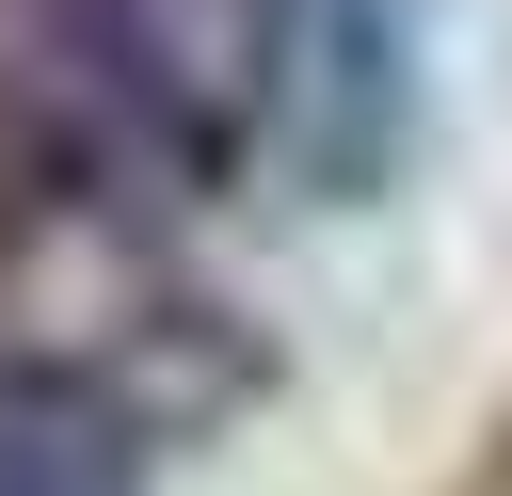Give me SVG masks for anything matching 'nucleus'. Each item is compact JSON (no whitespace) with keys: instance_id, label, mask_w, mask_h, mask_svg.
I'll return each mask as SVG.
<instances>
[{"instance_id":"nucleus-1","label":"nucleus","mask_w":512,"mask_h":496,"mask_svg":"<svg viewBox=\"0 0 512 496\" xmlns=\"http://www.w3.org/2000/svg\"><path fill=\"white\" fill-rule=\"evenodd\" d=\"M272 128L320 192H368L400 160V32L384 0H288L272 16Z\"/></svg>"},{"instance_id":"nucleus-2","label":"nucleus","mask_w":512,"mask_h":496,"mask_svg":"<svg viewBox=\"0 0 512 496\" xmlns=\"http://www.w3.org/2000/svg\"><path fill=\"white\" fill-rule=\"evenodd\" d=\"M144 400L80 352H0V496H144Z\"/></svg>"}]
</instances>
